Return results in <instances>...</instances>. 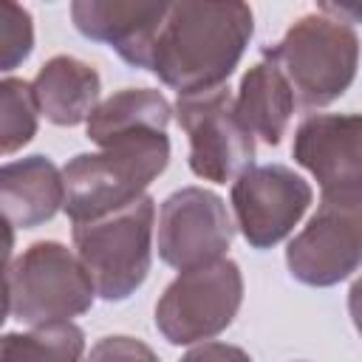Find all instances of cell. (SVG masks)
Returning <instances> with one entry per match:
<instances>
[{
	"label": "cell",
	"mask_w": 362,
	"mask_h": 362,
	"mask_svg": "<svg viewBox=\"0 0 362 362\" xmlns=\"http://www.w3.org/2000/svg\"><path fill=\"white\" fill-rule=\"evenodd\" d=\"M65 201L62 170L48 156L0 164V218L17 229L48 223Z\"/></svg>",
	"instance_id": "13"
},
{
	"label": "cell",
	"mask_w": 362,
	"mask_h": 362,
	"mask_svg": "<svg viewBox=\"0 0 362 362\" xmlns=\"http://www.w3.org/2000/svg\"><path fill=\"white\" fill-rule=\"evenodd\" d=\"M153 229L156 201L150 195H141L110 215L74 223V249L96 297L105 303H122L141 288L153 266Z\"/></svg>",
	"instance_id": "4"
},
{
	"label": "cell",
	"mask_w": 362,
	"mask_h": 362,
	"mask_svg": "<svg viewBox=\"0 0 362 362\" xmlns=\"http://www.w3.org/2000/svg\"><path fill=\"white\" fill-rule=\"evenodd\" d=\"M255 34L246 3H167L147 71L178 96L226 85Z\"/></svg>",
	"instance_id": "1"
},
{
	"label": "cell",
	"mask_w": 362,
	"mask_h": 362,
	"mask_svg": "<svg viewBox=\"0 0 362 362\" xmlns=\"http://www.w3.org/2000/svg\"><path fill=\"white\" fill-rule=\"evenodd\" d=\"M40 110L34 102L31 82L6 76L0 79V156L23 150L37 136Z\"/></svg>",
	"instance_id": "18"
},
{
	"label": "cell",
	"mask_w": 362,
	"mask_h": 362,
	"mask_svg": "<svg viewBox=\"0 0 362 362\" xmlns=\"http://www.w3.org/2000/svg\"><path fill=\"white\" fill-rule=\"evenodd\" d=\"M173 119V105L164 99L161 90L153 88H124L107 99H102L88 122L85 133L93 144L105 147L116 139H124L130 133H164Z\"/></svg>",
	"instance_id": "16"
},
{
	"label": "cell",
	"mask_w": 362,
	"mask_h": 362,
	"mask_svg": "<svg viewBox=\"0 0 362 362\" xmlns=\"http://www.w3.org/2000/svg\"><path fill=\"white\" fill-rule=\"evenodd\" d=\"M11 252H14V226L0 218V272L11 260Z\"/></svg>",
	"instance_id": "22"
},
{
	"label": "cell",
	"mask_w": 362,
	"mask_h": 362,
	"mask_svg": "<svg viewBox=\"0 0 362 362\" xmlns=\"http://www.w3.org/2000/svg\"><path fill=\"white\" fill-rule=\"evenodd\" d=\"M6 283L11 314L28 328L71 322L90 311L96 288L79 257L59 240H37L11 260Z\"/></svg>",
	"instance_id": "5"
},
{
	"label": "cell",
	"mask_w": 362,
	"mask_h": 362,
	"mask_svg": "<svg viewBox=\"0 0 362 362\" xmlns=\"http://www.w3.org/2000/svg\"><path fill=\"white\" fill-rule=\"evenodd\" d=\"M243 303V274L229 257L181 272L156 303V328L170 345H198L223 334Z\"/></svg>",
	"instance_id": "6"
},
{
	"label": "cell",
	"mask_w": 362,
	"mask_h": 362,
	"mask_svg": "<svg viewBox=\"0 0 362 362\" xmlns=\"http://www.w3.org/2000/svg\"><path fill=\"white\" fill-rule=\"evenodd\" d=\"M263 59L280 68L294 102L314 110L331 105L354 85L359 37L348 20L311 11L297 17L280 42L266 45Z\"/></svg>",
	"instance_id": "3"
},
{
	"label": "cell",
	"mask_w": 362,
	"mask_h": 362,
	"mask_svg": "<svg viewBox=\"0 0 362 362\" xmlns=\"http://www.w3.org/2000/svg\"><path fill=\"white\" fill-rule=\"evenodd\" d=\"M189 139V170L212 184L235 181L255 161V139L232 107L229 85L178 96L173 107Z\"/></svg>",
	"instance_id": "7"
},
{
	"label": "cell",
	"mask_w": 362,
	"mask_h": 362,
	"mask_svg": "<svg viewBox=\"0 0 362 362\" xmlns=\"http://www.w3.org/2000/svg\"><path fill=\"white\" fill-rule=\"evenodd\" d=\"M34 51V17L25 6L0 0V74L20 68Z\"/></svg>",
	"instance_id": "19"
},
{
	"label": "cell",
	"mask_w": 362,
	"mask_h": 362,
	"mask_svg": "<svg viewBox=\"0 0 362 362\" xmlns=\"http://www.w3.org/2000/svg\"><path fill=\"white\" fill-rule=\"evenodd\" d=\"M85 362H161L156 351L127 334H110L102 337L85 356Z\"/></svg>",
	"instance_id": "20"
},
{
	"label": "cell",
	"mask_w": 362,
	"mask_h": 362,
	"mask_svg": "<svg viewBox=\"0 0 362 362\" xmlns=\"http://www.w3.org/2000/svg\"><path fill=\"white\" fill-rule=\"evenodd\" d=\"M235 226L252 249L286 240L314 201L311 184L286 164H257L232 181Z\"/></svg>",
	"instance_id": "9"
},
{
	"label": "cell",
	"mask_w": 362,
	"mask_h": 362,
	"mask_svg": "<svg viewBox=\"0 0 362 362\" xmlns=\"http://www.w3.org/2000/svg\"><path fill=\"white\" fill-rule=\"evenodd\" d=\"M232 107L252 139L277 147L291 124L297 102L280 68L263 59L243 74L238 96H232Z\"/></svg>",
	"instance_id": "15"
},
{
	"label": "cell",
	"mask_w": 362,
	"mask_h": 362,
	"mask_svg": "<svg viewBox=\"0 0 362 362\" xmlns=\"http://www.w3.org/2000/svg\"><path fill=\"white\" fill-rule=\"evenodd\" d=\"M359 113H314L294 130L291 156L317 184L320 198H362Z\"/></svg>",
	"instance_id": "11"
},
{
	"label": "cell",
	"mask_w": 362,
	"mask_h": 362,
	"mask_svg": "<svg viewBox=\"0 0 362 362\" xmlns=\"http://www.w3.org/2000/svg\"><path fill=\"white\" fill-rule=\"evenodd\" d=\"M37 110L57 127H74L88 122L90 110L99 105L102 76L99 71L71 54H57L31 79Z\"/></svg>",
	"instance_id": "14"
},
{
	"label": "cell",
	"mask_w": 362,
	"mask_h": 362,
	"mask_svg": "<svg viewBox=\"0 0 362 362\" xmlns=\"http://www.w3.org/2000/svg\"><path fill=\"white\" fill-rule=\"evenodd\" d=\"M8 314H11V297H8V283H6V274L0 272V328H3V322L8 320Z\"/></svg>",
	"instance_id": "23"
},
{
	"label": "cell",
	"mask_w": 362,
	"mask_h": 362,
	"mask_svg": "<svg viewBox=\"0 0 362 362\" xmlns=\"http://www.w3.org/2000/svg\"><path fill=\"white\" fill-rule=\"evenodd\" d=\"M362 257V198H320L311 221L288 240V274L314 288L348 280Z\"/></svg>",
	"instance_id": "8"
},
{
	"label": "cell",
	"mask_w": 362,
	"mask_h": 362,
	"mask_svg": "<svg viewBox=\"0 0 362 362\" xmlns=\"http://www.w3.org/2000/svg\"><path fill=\"white\" fill-rule=\"evenodd\" d=\"M167 3H133V0H76L71 3V20L76 31L93 42L113 48L127 65L147 71L153 37L164 20Z\"/></svg>",
	"instance_id": "12"
},
{
	"label": "cell",
	"mask_w": 362,
	"mask_h": 362,
	"mask_svg": "<svg viewBox=\"0 0 362 362\" xmlns=\"http://www.w3.org/2000/svg\"><path fill=\"white\" fill-rule=\"evenodd\" d=\"M85 331L74 322L40 325L0 337V362H82Z\"/></svg>",
	"instance_id": "17"
},
{
	"label": "cell",
	"mask_w": 362,
	"mask_h": 362,
	"mask_svg": "<svg viewBox=\"0 0 362 362\" xmlns=\"http://www.w3.org/2000/svg\"><path fill=\"white\" fill-rule=\"evenodd\" d=\"M178 362H252V356L229 342H201L192 351H187Z\"/></svg>",
	"instance_id": "21"
},
{
	"label": "cell",
	"mask_w": 362,
	"mask_h": 362,
	"mask_svg": "<svg viewBox=\"0 0 362 362\" xmlns=\"http://www.w3.org/2000/svg\"><path fill=\"white\" fill-rule=\"evenodd\" d=\"M170 164L167 133H130L99 153H79L62 167V209L74 223L130 206Z\"/></svg>",
	"instance_id": "2"
},
{
	"label": "cell",
	"mask_w": 362,
	"mask_h": 362,
	"mask_svg": "<svg viewBox=\"0 0 362 362\" xmlns=\"http://www.w3.org/2000/svg\"><path fill=\"white\" fill-rule=\"evenodd\" d=\"M235 223L223 198L204 187H181L161 201L156 249L158 257L178 269H195L221 260L232 246Z\"/></svg>",
	"instance_id": "10"
}]
</instances>
